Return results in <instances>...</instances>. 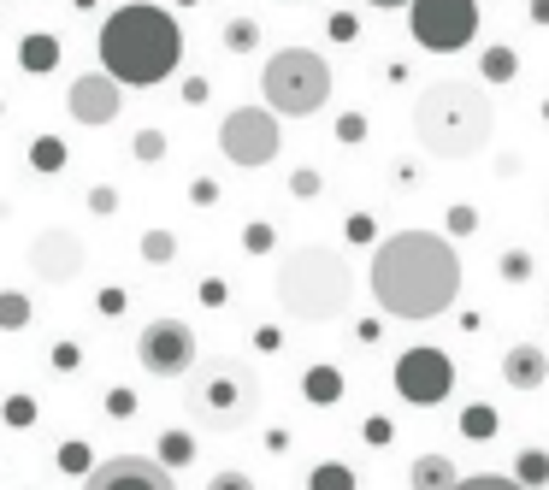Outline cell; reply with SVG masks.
<instances>
[{"instance_id":"6da1fadb","label":"cell","mask_w":549,"mask_h":490,"mask_svg":"<svg viewBox=\"0 0 549 490\" xmlns=\"http://www.w3.org/2000/svg\"><path fill=\"white\" fill-rule=\"evenodd\" d=\"M372 296L390 319H437L461 296V254L455 237L437 231H396L372 248Z\"/></svg>"},{"instance_id":"7a4b0ae2","label":"cell","mask_w":549,"mask_h":490,"mask_svg":"<svg viewBox=\"0 0 549 490\" xmlns=\"http://www.w3.org/2000/svg\"><path fill=\"white\" fill-rule=\"evenodd\" d=\"M95 48H101V65L119 77L124 89H154L183 65V30L166 6L130 0L119 12H107Z\"/></svg>"},{"instance_id":"3957f363","label":"cell","mask_w":549,"mask_h":490,"mask_svg":"<svg viewBox=\"0 0 549 490\" xmlns=\"http://www.w3.org/2000/svg\"><path fill=\"white\" fill-rule=\"evenodd\" d=\"M490 130H496L490 95L479 83H467V77H437L414 101V136L437 160H473V154H485Z\"/></svg>"},{"instance_id":"277c9868","label":"cell","mask_w":549,"mask_h":490,"mask_svg":"<svg viewBox=\"0 0 549 490\" xmlns=\"http://www.w3.org/2000/svg\"><path fill=\"white\" fill-rule=\"evenodd\" d=\"M278 302L290 319H302V325H331V319H343L349 302H355V278H349V260L337 254V248H290L284 260H278Z\"/></svg>"},{"instance_id":"5b68a950","label":"cell","mask_w":549,"mask_h":490,"mask_svg":"<svg viewBox=\"0 0 549 490\" xmlns=\"http://www.w3.org/2000/svg\"><path fill=\"white\" fill-rule=\"evenodd\" d=\"M189 414H195V426L219 431V437L254 426V414H260L254 367L248 361H207L195 372V384H189Z\"/></svg>"},{"instance_id":"8992f818","label":"cell","mask_w":549,"mask_h":490,"mask_svg":"<svg viewBox=\"0 0 549 490\" xmlns=\"http://www.w3.org/2000/svg\"><path fill=\"white\" fill-rule=\"evenodd\" d=\"M260 95L278 119H313L331 101V60L313 48H284L260 71Z\"/></svg>"},{"instance_id":"52a82bcc","label":"cell","mask_w":549,"mask_h":490,"mask_svg":"<svg viewBox=\"0 0 549 490\" xmlns=\"http://www.w3.org/2000/svg\"><path fill=\"white\" fill-rule=\"evenodd\" d=\"M278 148H284V136H278V113L272 107H237V113H225V124H219V154L231 166H243V172L272 166Z\"/></svg>"},{"instance_id":"ba28073f","label":"cell","mask_w":549,"mask_h":490,"mask_svg":"<svg viewBox=\"0 0 549 490\" xmlns=\"http://www.w3.org/2000/svg\"><path fill=\"white\" fill-rule=\"evenodd\" d=\"M408 30L431 54H461L479 36V0H414L408 6Z\"/></svg>"},{"instance_id":"9c48e42d","label":"cell","mask_w":549,"mask_h":490,"mask_svg":"<svg viewBox=\"0 0 549 490\" xmlns=\"http://www.w3.org/2000/svg\"><path fill=\"white\" fill-rule=\"evenodd\" d=\"M195 355H201L195 325L189 319H172V313L148 319L142 337H136V361H142L148 378H183V372H195Z\"/></svg>"},{"instance_id":"30bf717a","label":"cell","mask_w":549,"mask_h":490,"mask_svg":"<svg viewBox=\"0 0 549 490\" xmlns=\"http://www.w3.org/2000/svg\"><path fill=\"white\" fill-rule=\"evenodd\" d=\"M455 390V361L443 355V349H408L402 361H396V396L402 402H414V408H437L443 396Z\"/></svg>"},{"instance_id":"8fae6325","label":"cell","mask_w":549,"mask_h":490,"mask_svg":"<svg viewBox=\"0 0 549 490\" xmlns=\"http://www.w3.org/2000/svg\"><path fill=\"white\" fill-rule=\"evenodd\" d=\"M24 254H30V272H36L42 284H71V278L83 272V260H89L71 225H42Z\"/></svg>"},{"instance_id":"7c38bea8","label":"cell","mask_w":549,"mask_h":490,"mask_svg":"<svg viewBox=\"0 0 549 490\" xmlns=\"http://www.w3.org/2000/svg\"><path fill=\"white\" fill-rule=\"evenodd\" d=\"M83 490H178V479L160 455H113V461H95Z\"/></svg>"},{"instance_id":"4fadbf2b","label":"cell","mask_w":549,"mask_h":490,"mask_svg":"<svg viewBox=\"0 0 549 490\" xmlns=\"http://www.w3.org/2000/svg\"><path fill=\"white\" fill-rule=\"evenodd\" d=\"M119 107H124V83L113 71H89V77H77L65 89V113L77 124H113Z\"/></svg>"},{"instance_id":"5bb4252c","label":"cell","mask_w":549,"mask_h":490,"mask_svg":"<svg viewBox=\"0 0 549 490\" xmlns=\"http://www.w3.org/2000/svg\"><path fill=\"white\" fill-rule=\"evenodd\" d=\"M502 384H508V390H544L549 384V355L538 349V343L502 349Z\"/></svg>"},{"instance_id":"9a60e30c","label":"cell","mask_w":549,"mask_h":490,"mask_svg":"<svg viewBox=\"0 0 549 490\" xmlns=\"http://www.w3.org/2000/svg\"><path fill=\"white\" fill-rule=\"evenodd\" d=\"M408 485L414 490H455L461 485V473H455L449 455H420V461L408 467Z\"/></svg>"},{"instance_id":"2e32d148","label":"cell","mask_w":549,"mask_h":490,"mask_svg":"<svg viewBox=\"0 0 549 490\" xmlns=\"http://www.w3.org/2000/svg\"><path fill=\"white\" fill-rule=\"evenodd\" d=\"M302 396L313 402V408H337V402H343V372L325 367V361H319V367H307L302 372Z\"/></svg>"},{"instance_id":"e0dca14e","label":"cell","mask_w":549,"mask_h":490,"mask_svg":"<svg viewBox=\"0 0 549 490\" xmlns=\"http://www.w3.org/2000/svg\"><path fill=\"white\" fill-rule=\"evenodd\" d=\"M18 65H24V71H36V77H42V71H54V65H60V36H48V30L24 36V42H18Z\"/></svg>"},{"instance_id":"ac0fdd59","label":"cell","mask_w":549,"mask_h":490,"mask_svg":"<svg viewBox=\"0 0 549 490\" xmlns=\"http://www.w3.org/2000/svg\"><path fill=\"white\" fill-rule=\"evenodd\" d=\"M154 455H160L172 473H183V467H195V437H189L183 426H166V431H160V449H154Z\"/></svg>"},{"instance_id":"d6986e66","label":"cell","mask_w":549,"mask_h":490,"mask_svg":"<svg viewBox=\"0 0 549 490\" xmlns=\"http://www.w3.org/2000/svg\"><path fill=\"white\" fill-rule=\"evenodd\" d=\"M479 77H485V83H514V77H520V54H514V48H502V42H496V48H485Z\"/></svg>"},{"instance_id":"ffe728a7","label":"cell","mask_w":549,"mask_h":490,"mask_svg":"<svg viewBox=\"0 0 549 490\" xmlns=\"http://www.w3.org/2000/svg\"><path fill=\"white\" fill-rule=\"evenodd\" d=\"M54 467L71 473V479H89V473H95V455H89V443H83V437H65L60 455H54Z\"/></svg>"},{"instance_id":"44dd1931","label":"cell","mask_w":549,"mask_h":490,"mask_svg":"<svg viewBox=\"0 0 549 490\" xmlns=\"http://www.w3.org/2000/svg\"><path fill=\"white\" fill-rule=\"evenodd\" d=\"M36 319V302L24 290H0V331H24Z\"/></svg>"},{"instance_id":"7402d4cb","label":"cell","mask_w":549,"mask_h":490,"mask_svg":"<svg viewBox=\"0 0 549 490\" xmlns=\"http://www.w3.org/2000/svg\"><path fill=\"white\" fill-rule=\"evenodd\" d=\"M496 431H502V420H496V408H485V402L461 408V437H473V443H490Z\"/></svg>"},{"instance_id":"603a6c76","label":"cell","mask_w":549,"mask_h":490,"mask_svg":"<svg viewBox=\"0 0 549 490\" xmlns=\"http://www.w3.org/2000/svg\"><path fill=\"white\" fill-rule=\"evenodd\" d=\"M514 479L526 490L549 485V449H520V455H514Z\"/></svg>"},{"instance_id":"cb8c5ba5","label":"cell","mask_w":549,"mask_h":490,"mask_svg":"<svg viewBox=\"0 0 549 490\" xmlns=\"http://www.w3.org/2000/svg\"><path fill=\"white\" fill-rule=\"evenodd\" d=\"M307 490H355V467H343V461H319V467L307 473Z\"/></svg>"},{"instance_id":"d4e9b609","label":"cell","mask_w":549,"mask_h":490,"mask_svg":"<svg viewBox=\"0 0 549 490\" xmlns=\"http://www.w3.org/2000/svg\"><path fill=\"white\" fill-rule=\"evenodd\" d=\"M496 278L502 284H526L532 278V248H502L496 254Z\"/></svg>"},{"instance_id":"484cf974","label":"cell","mask_w":549,"mask_h":490,"mask_svg":"<svg viewBox=\"0 0 549 490\" xmlns=\"http://www.w3.org/2000/svg\"><path fill=\"white\" fill-rule=\"evenodd\" d=\"M142 260L148 266H172L178 260V231H142Z\"/></svg>"},{"instance_id":"4316f807","label":"cell","mask_w":549,"mask_h":490,"mask_svg":"<svg viewBox=\"0 0 549 490\" xmlns=\"http://www.w3.org/2000/svg\"><path fill=\"white\" fill-rule=\"evenodd\" d=\"M30 166H36V172H60L65 166V142L60 136H36V142H30Z\"/></svg>"},{"instance_id":"83f0119b","label":"cell","mask_w":549,"mask_h":490,"mask_svg":"<svg viewBox=\"0 0 549 490\" xmlns=\"http://www.w3.org/2000/svg\"><path fill=\"white\" fill-rule=\"evenodd\" d=\"M166 148H172V142H166V130H136V142H130V154H136L142 166H160V160H166Z\"/></svg>"},{"instance_id":"f1b7e54d","label":"cell","mask_w":549,"mask_h":490,"mask_svg":"<svg viewBox=\"0 0 549 490\" xmlns=\"http://www.w3.org/2000/svg\"><path fill=\"white\" fill-rule=\"evenodd\" d=\"M225 48H231V54H254V48H260V24H254V18H231V24H225Z\"/></svg>"},{"instance_id":"f546056e","label":"cell","mask_w":549,"mask_h":490,"mask_svg":"<svg viewBox=\"0 0 549 490\" xmlns=\"http://www.w3.org/2000/svg\"><path fill=\"white\" fill-rule=\"evenodd\" d=\"M0 420H6V426H12V431L36 426V396H24V390H18V396H6V408H0Z\"/></svg>"},{"instance_id":"4dcf8cb0","label":"cell","mask_w":549,"mask_h":490,"mask_svg":"<svg viewBox=\"0 0 549 490\" xmlns=\"http://www.w3.org/2000/svg\"><path fill=\"white\" fill-rule=\"evenodd\" d=\"M278 248V231L266 225V219H248L243 225V254H272Z\"/></svg>"},{"instance_id":"1f68e13d","label":"cell","mask_w":549,"mask_h":490,"mask_svg":"<svg viewBox=\"0 0 549 490\" xmlns=\"http://www.w3.org/2000/svg\"><path fill=\"white\" fill-rule=\"evenodd\" d=\"M443 225H449V237H473V231H479V207H467V201H449Z\"/></svg>"},{"instance_id":"d6a6232c","label":"cell","mask_w":549,"mask_h":490,"mask_svg":"<svg viewBox=\"0 0 549 490\" xmlns=\"http://www.w3.org/2000/svg\"><path fill=\"white\" fill-rule=\"evenodd\" d=\"M290 195H296V201H319V195H325V178H319L313 166H302V172H290Z\"/></svg>"},{"instance_id":"836d02e7","label":"cell","mask_w":549,"mask_h":490,"mask_svg":"<svg viewBox=\"0 0 549 490\" xmlns=\"http://www.w3.org/2000/svg\"><path fill=\"white\" fill-rule=\"evenodd\" d=\"M361 437H366V449H390V443H396V426H390L384 414H366Z\"/></svg>"},{"instance_id":"e575fe53","label":"cell","mask_w":549,"mask_h":490,"mask_svg":"<svg viewBox=\"0 0 549 490\" xmlns=\"http://www.w3.org/2000/svg\"><path fill=\"white\" fill-rule=\"evenodd\" d=\"M195 302H201V307H213V313H219V307H231V284H225V278H201Z\"/></svg>"},{"instance_id":"d590c367","label":"cell","mask_w":549,"mask_h":490,"mask_svg":"<svg viewBox=\"0 0 549 490\" xmlns=\"http://www.w3.org/2000/svg\"><path fill=\"white\" fill-rule=\"evenodd\" d=\"M343 237L361 248V243H378V225H372V213H349L343 219Z\"/></svg>"},{"instance_id":"8d00e7d4","label":"cell","mask_w":549,"mask_h":490,"mask_svg":"<svg viewBox=\"0 0 549 490\" xmlns=\"http://www.w3.org/2000/svg\"><path fill=\"white\" fill-rule=\"evenodd\" d=\"M455 490H526V485H520L514 473H508V479H502V473H473V479H461Z\"/></svg>"},{"instance_id":"74e56055","label":"cell","mask_w":549,"mask_h":490,"mask_svg":"<svg viewBox=\"0 0 549 490\" xmlns=\"http://www.w3.org/2000/svg\"><path fill=\"white\" fill-rule=\"evenodd\" d=\"M89 213H95V219H113V213H119V189L95 184V189H89Z\"/></svg>"},{"instance_id":"f35d334b","label":"cell","mask_w":549,"mask_h":490,"mask_svg":"<svg viewBox=\"0 0 549 490\" xmlns=\"http://www.w3.org/2000/svg\"><path fill=\"white\" fill-rule=\"evenodd\" d=\"M107 414H113V420H130V414H136V390L113 384V390H107Z\"/></svg>"},{"instance_id":"ab89813d","label":"cell","mask_w":549,"mask_h":490,"mask_svg":"<svg viewBox=\"0 0 549 490\" xmlns=\"http://www.w3.org/2000/svg\"><path fill=\"white\" fill-rule=\"evenodd\" d=\"M248 343H254L260 355H278V349H284V331H278V325H254V337H248Z\"/></svg>"},{"instance_id":"60d3db41","label":"cell","mask_w":549,"mask_h":490,"mask_svg":"<svg viewBox=\"0 0 549 490\" xmlns=\"http://www.w3.org/2000/svg\"><path fill=\"white\" fill-rule=\"evenodd\" d=\"M337 142H349V148L366 142V119H361V113H343V119H337Z\"/></svg>"},{"instance_id":"b9f144b4","label":"cell","mask_w":549,"mask_h":490,"mask_svg":"<svg viewBox=\"0 0 549 490\" xmlns=\"http://www.w3.org/2000/svg\"><path fill=\"white\" fill-rule=\"evenodd\" d=\"M77 367H83V349H77L71 337H65V343H54V372H77Z\"/></svg>"},{"instance_id":"7bdbcfd3","label":"cell","mask_w":549,"mask_h":490,"mask_svg":"<svg viewBox=\"0 0 549 490\" xmlns=\"http://www.w3.org/2000/svg\"><path fill=\"white\" fill-rule=\"evenodd\" d=\"M95 307H101L107 319H119L124 307H130V290H119V284H107V290H101V302H95Z\"/></svg>"},{"instance_id":"ee69618b","label":"cell","mask_w":549,"mask_h":490,"mask_svg":"<svg viewBox=\"0 0 549 490\" xmlns=\"http://www.w3.org/2000/svg\"><path fill=\"white\" fill-rule=\"evenodd\" d=\"M207 490H254V479L237 473V467H225V473H213V479H207Z\"/></svg>"},{"instance_id":"f6af8a7d","label":"cell","mask_w":549,"mask_h":490,"mask_svg":"<svg viewBox=\"0 0 549 490\" xmlns=\"http://www.w3.org/2000/svg\"><path fill=\"white\" fill-rule=\"evenodd\" d=\"M189 201H195V207H219V184H213V178H195V184H189Z\"/></svg>"},{"instance_id":"bcb514c9","label":"cell","mask_w":549,"mask_h":490,"mask_svg":"<svg viewBox=\"0 0 549 490\" xmlns=\"http://www.w3.org/2000/svg\"><path fill=\"white\" fill-rule=\"evenodd\" d=\"M266 449H272V455H284V449H290V431L272 426V431H266Z\"/></svg>"},{"instance_id":"7dc6e473","label":"cell","mask_w":549,"mask_h":490,"mask_svg":"<svg viewBox=\"0 0 549 490\" xmlns=\"http://www.w3.org/2000/svg\"><path fill=\"white\" fill-rule=\"evenodd\" d=\"M532 24H549V0H532Z\"/></svg>"},{"instance_id":"c3c4849f","label":"cell","mask_w":549,"mask_h":490,"mask_svg":"<svg viewBox=\"0 0 549 490\" xmlns=\"http://www.w3.org/2000/svg\"><path fill=\"white\" fill-rule=\"evenodd\" d=\"M372 6H414V0H372Z\"/></svg>"},{"instance_id":"681fc988","label":"cell","mask_w":549,"mask_h":490,"mask_svg":"<svg viewBox=\"0 0 549 490\" xmlns=\"http://www.w3.org/2000/svg\"><path fill=\"white\" fill-rule=\"evenodd\" d=\"M538 113H544V119H549V101H544V107H538Z\"/></svg>"}]
</instances>
